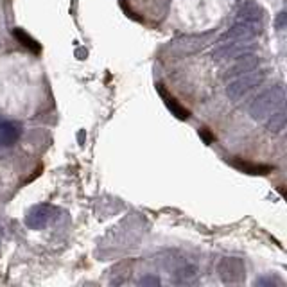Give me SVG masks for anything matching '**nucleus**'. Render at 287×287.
<instances>
[{"label":"nucleus","mask_w":287,"mask_h":287,"mask_svg":"<svg viewBox=\"0 0 287 287\" xmlns=\"http://www.w3.org/2000/svg\"><path fill=\"white\" fill-rule=\"evenodd\" d=\"M285 103V88L283 85L271 86L269 90L262 92L250 106V117L257 122H266L267 117L283 108Z\"/></svg>","instance_id":"1"},{"label":"nucleus","mask_w":287,"mask_h":287,"mask_svg":"<svg viewBox=\"0 0 287 287\" xmlns=\"http://www.w3.org/2000/svg\"><path fill=\"white\" fill-rule=\"evenodd\" d=\"M266 79V70H250L246 74H241L226 86V95L230 97V101L239 103L244 95L250 94L253 88H257L258 85H262V81Z\"/></svg>","instance_id":"2"},{"label":"nucleus","mask_w":287,"mask_h":287,"mask_svg":"<svg viewBox=\"0 0 287 287\" xmlns=\"http://www.w3.org/2000/svg\"><path fill=\"white\" fill-rule=\"evenodd\" d=\"M251 52H255V43H251V40H223L221 45L213 49L212 57L216 61H234Z\"/></svg>","instance_id":"3"},{"label":"nucleus","mask_w":287,"mask_h":287,"mask_svg":"<svg viewBox=\"0 0 287 287\" xmlns=\"http://www.w3.org/2000/svg\"><path fill=\"white\" fill-rule=\"evenodd\" d=\"M219 276L225 283H239L246 276V267L242 258L239 257H226L223 258L218 266Z\"/></svg>","instance_id":"4"},{"label":"nucleus","mask_w":287,"mask_h":287,"mask_svg":"<svg viewBox=\"0 0 287 287\" xmlns=\"http://www.w3.org/2000/svg\"><path fill=\"white\" fill-rule=\"evenodd\" d=\"M56 208L50 205H34L29 208L27 216H25V225L33 230L45 228L50 221H52Z\"/></svg>","instance_id":"5"},{"label":"nucleus","mask_w":287,"mask_h":287,"mask_svg":"<svg viewBox=\"0 0 287 287\" xmlns=\"http://www.w3.org/2000/svg\"><path fill=\"white\" fill-rule=\"evenodd\" d=\"M258 33H260V22L239 20L223 34V40H253Z\"/></svg>","instance_id":"6"},{"label":"nucleus","mask_w":287,"mask_h":287,"mask_svg":"<svg viewBox=\"0 0 287 287\" xmlns=\"http://www.w3.org/2000/svg\"><path fill=\"white\" fill-rule=\"evenodd\" d=\"M258 66V56L255 52L251 54H246V56H241L237 57V59H234V63L228 66V68L225 70V74H223V78H237V76L241 74H246V72H250V70L257 68Z\"/></svg>","instance_id":"7"},{"label":"nucleus","mask_w":287,"mask_h":287,"mask_svg":"<svg viewBox=\"0 0 287 287\" xmlns=\"http://www.w3.org/2000/svg\"><path fill=\"white\" fill-rule=\"evenodd\" d=\"M208 40L206 34H194V36H181V38H176L174 41H171V49L172 50H178L180 54H185V52H196V50L203 49Z\"/></svg>","instance_id":"8"},{"label":"nucleus","mask_w":287,"mask_h":287,"mask_svg":"<svg viewBox=\"0 0 287 287\" xmlns=\"http://www.w3.org/2000/svg\"><path fill=\"white\" fill-rule=\"evenodd\" d=\"M22 135V129L18 124L11 122V120H6V122H0V146L2 148H11L18 142Z\"/></svg>","instance_id":"9"},{"label":"nucleus","mask_w":287,"mask_h":287,"mask_svg":"<svg viewBox=\"0 0 287 287\" xmlns=\"http://www.w3.org/2000/svg\"><path fill=\"white\" fill-rule=\"evenodd\" d=\"M156 90H158V94L162 95V99H164V103H165V106H167V110L171 111L176 119H180V120H187L190 117V113H189V110L187 108H183L180 103H178L176 99L172 97V95H169L167 92H165V88L162 85H156Z\"/></svg>","instance_id":"10"},{"label":"nucleus","mask_w":287,"mask_h":287,"mask_svg":"<svg viewBox=\"0 0 287 287\" xmlns=\"http://www.w3.org/2000/svg\"><path fill=\"white\" fill-rule=\"evenodd\" d=\"M237 18L241 22H262L264 20V9L255 2H246L237 13Z\"/></svg>","instance_id":"11"},{"label":"nucleus","mask_w":287,"mask_h":287,"mask_svg":"<svg viewBox=\"0 0 287 287\" xmlns=\"http://www.w3.org/2000/svg\"><path fill=\"white\" fill-rule=\"evenodd\" d=\"M172 275L176 283H189L197 276V267L194 264H183V266H178Z\"/></svg>","instance_id":"12"},{"label":"nucleus","mask_w":287,"mask_h":287,"mask_svg":"<svg viewBox=\"0 0 287 287\" xmlns=\"http://www.w3.org/2000/svg\"><path fill=\"white\" fill-rule=\"evenodd\" d=\"M285 110H283V108H280L278 111H275V113L273 115H269V117H267V131L269 133H280L283 129V127H285Z\"/></svg>","instance_id":"13"},{"label":"nucleus","mask_w":287,"mask_h":287,"mask_svg":"<svg viewBox=\"0 0 287 287\" xmlns=\"http://www.w3.org/2000/svg\"><path fill=\"white\" fill-rule=\"evenodd\" d=\"M234 167H237L239 171H244L248 174H267V172L273 171V167L269 165H258V164H250V162H244V160H234L232 162Z\"/></svg>","instance_id":"14"},{"label":"nucleus","mask_w":287,"mask_h":287,"mask_svg":"<svg viewBox=\"0 0 287 287\" xmlns=\"http://www.w3.org/2000/svg\"><path fill=\"white\" fill-rule=\"evenodd\" d=\"M13 36L17 38L18 41H20L22 45L25 47V49H29V50H33V52H40L41 50V47H40V43H38L36 40H34L33 36H29L27 33H25L24 29H20V27H17V29H13Z\"/></svg>","instance_id":"15"},{"label":"nucleus","mask_w":287,"mask_h":287,"mask_svg":"<svg viewBox=\"0 0 287 287\" xmlns=\"http://www.w3.org/2000/svg\"><path fill=\"white\" fill-rule=\"evenodd\" d=\"M140 285H160V278H158V276L148 275L140 280Z\"/></svg>","instance_id":"16"},{"label":"nucleus","mask_w":287,"mask_h":287,"mask_svg":"<svg viewBox=\"0 0 287 287\" xmlns=\"http://www.w3.org/2000/svg\"><path fill=\"white\" fill-rule=\"evenodd\" d=\"M276 280H273V276H264V278H257L255 285H275Z\"/></svg>","instance_id":"17"},{"label":"nucleus","mask_w":287,"mask_h":287,"mask_svg":"<svg viewBox=\"0 0 287 287\" xmlns=\"http://www.w3.org/2000/svg\"><path fill=\"white\" fill-rule=\"evenodd\" d=\"M285 13H280L278 15V18H276V29H278V31H283V29H285Z\"/></svg>","instance_id":"18"}]
</instances>
